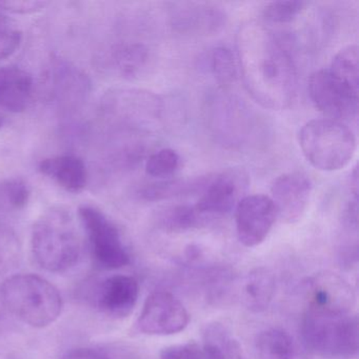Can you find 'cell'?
I'll return each mask as SVG.
<instances>
[{
  "label": "cell",
  "mask_w": 359,
  "mask_h": 359,
  "mask_svg": "<svg viewBox=\"0 0 359 359\" xmlns=\"http://www.w3.org/2000/svg\"><path fill=\"white\" fill-rule=\"evenodd\" d=\"M276 290L274 274L269 269H254L243 278L241 299L243 306L253 313L266 311L272 302Z\"/></svg>",
  "instance_id": "17"
},
{
  "label": "cell",
  "mask_w": 359,
  "mask_h": 359,
  "mask_svg": "<svg viewBox=\"0 0 359 359\" xmlns=\"http://www.w3.org/2000/svg\"><path fill=\"white\" fill-rule=\"evenodd\" d=\"M226 24V13L210 4H178L171 16L174 30L188 36L215 35Z\"/></svg>",
  "instance_id": "13"
},
{
  "label": "cell",
  "mask_w": 359,
  "mask_h": 359,
  "mask_svg": "<svg viewBox=\"0 0 359 359\" xmlns=\"http://www.w3.org/2000/svg\"><path fill=\"white\" fill-rule=\"evenodd\" d=\"M210 70L222 87H229L238 76V64L234 54L226 47L214 48L210 53Z\"/></svg>",
  "instance_id": "23"
},
{
  "label": "cell",
  "mask_w": 359,
  "mask_h": 359,
  "mask_svg": "<svg viewBox=\"0 0 359 359\" xmlns=\"http://www.w3.org/2000/svg\"><path fill=\"white\" fill-rule=\"evenodd\" d=\"M277 218L276 208L270 196L254 194L243 197L235 207L239 243L247 248L257 247L268 237Z\"/></svg>",
  "instance_id": "10"
},
{
  "label": "cell",
  "mask_w": 359,
  "mask_h": 359,
  "mask_svg": "<svg viewBox=\"0 0 359 359\" xmlns=\"http://www.w3.org/2000/svg\"><path fill=\"white\" fill-rule=\"evenodd\" d=\"M306 300L310 312L327 315L352 314L356 302L352 285L331 271L316 273L306 279Z\"/></svg>",
  "instance_id": "8"
},
{
  "label": "cell",
  "mask_w": 359,
  "mask_h": 359,
  "mask_svg": "<svg viewBox=\"0 0 359 359\" xmlns=\"http://www.w3.org/2000/svg\"><path fill=\"white\" fill-rule=\"evenodd\" d=\"M1 192L14 209H24L30 199V189L28 184L24 180L18 178L7 180L1 186Z\"/></svg>",
  "instance_id": "28"
},
{
  "label": "cell",
  "mask_w": 359,
  "mask_h": 359,
  "mask_svg": "<svg viewBox=\"0 0 359 359\" xmlns=\"http://www.w3.org/2000/svg\"><path fill=\"white\" fill-rule=\"evenodd\" d=\"M210 176L189 178V180H170L148 184L138 191L140 198L147 201H159L173 197L190 195L191 193L201 192Z\"/></svg>",
  "instance_id": "20"
},
{
  "label": "cell",
  "mask_w": 359,
  "mask_h": 359,
  "mask_svg": "<svg viewBox=\"0 0 359 359\" xmlns=\"http://www.w3.org/2000/svg\"><path fill=\"white\" fill-rule=\"evenodd\" d=\"M49 3L46 1H30V0H16V1H0V10L14 14H32L45 9Z\"/></svg>",
  "instance_id": "30"
},
{
  "label": "cell",
  "mask_w": 359,
  "mask_h": 359,
  "mask_svg": "<svg viewBox=\"0 0 359 359\" xmlns=\"http://www.w3.org/2000/svg\"><path fill=\"white\" fill-rule=\"evenodd\" d=\"M0 321H1V309H0Z\"/></svg>",
  "instance_id": "34"
},
{
  "label": "cell",
  "mask_w": 359,
  "mask_h": 359,
  "mask_svg": "<svg viewBox=\"0 0 359 359\" xmlns=\"http://www.w3.org/2000/svg\"><path fill=\"white\" fill-rule=\"evenodd\" d=\"M356 315H327L306 311L302 320L304 348L323 359H352L358 353Z\"/></svg>",
  "instance_id": "5"
},
{
  "label": "cell",
  "mask_w": 359,
  "mask_h": 359,
  "mask_svg": "<svg viewBox=\"0 0 359 359\" xmlns=\"http://www.w3.org/2000/svg\"><path fill=\"white\" fill-rule=\"evenodd\" d=\"M201 215L197 213L194 205H177L168 209L161 214V226L170 233H182L198 228L205 224Z\"/></svg>",
  "instance_id": "22"
},
{
  "label": "cell",
  "mask_w": 359,
  "mask_h": 359,
  "mask_svg": "<svg viewBox=\"0 0 359 359\" xmlns=\"http://www.w3.org/2000/svg\"><path fill=\"white\" fill-rule=\"evenodd\" d=\"M33 79L18 67H0V110L5 113H22L32 98Z\"/></svg>",
  "instance_id": "15"
},
{
  "label": "cell",
  "mask_w": 359,
  "mask_h": 359,
  "mask_svg": "<svg viewBox=\"0 0 359 359\" xmlns=\"http://www.w3.org/2000/svg\"><path fill=\"white\" fill-rule=\"evenodd\" d=\"M31 247L35 262L48 272H66L81 257V239L66 212L51 211L39 218L33 228Z\"/></svg>",
  "instance_id": "4"
},
{
  "label": "cell",
  "mask_w": 359,
  "mask_h": 359,
  "mask_svg": "<svg viewBox=\"0 0 359 359\" xmlns=\"http://www.w3.org/2000/svg\"><path fill=\"white\" fill-rule=\"evenodd\" d=\"M189 323L190 315L177 297L170 292L155 291L144 302L136 330L146 335H174L184 331Z\"/></svg>",
  "instance_id": "9"
},
{
  "label": "cell",
  "mask_w": 359,
  "mask_h": 359,
  "mask_svg": "<svg viewBox=\"0 0 359 359\" xmlns=\"http://www.w3.org/2000/svg\"><path fill=\"white\" fill-rule=\"evenodd\" d=\"M6 121H7V116L4 111L0 110V130L3 129L6 125Z\"/></svg>",
  "instance_id": "33"
},
{
  "label": "cell",
  "mask_w": 359,
  "mask_h": 359,
  "mask_svg": "<svg viewBox=\"0 0 359 359\" xmlns=\"http://www.w3.org/2000/svg\"><path fill=\"white\" fill-rule=\"evenodd\" d=\"M62 359H110L104 353L94 348H77L68 353Z\"/></svg>",
  "instance_id": "32"
},
{
  "label": "cell",
  "mask_w": 359,
  "mask_h": 359,
  "mask_svg": "<svg viewBox=\"0 0 359 359\" xmlns=\"http://www.w3.org/2000/svg\"><path fill=\"white\" fill-rule=\"evenodd\" d=\"M238 69L248 93L264 108L283 110L293 102L297 69L278 36L264 25L249 22L237 39Z\"/></svg>",
  "instance_id": "1"
},
{
  "label": "cell",
  "mask_w": 359,
  "mask_h": 359,
  "mask_svg": "<svg viewBox=\"0 0 359 359\" xmlns=\"http://www.w3.org/2000/svg\"><path fill=\"white\" fill-rule=\"evenodd\" d=\"M115 64L125 77L136 79L144 75L152 62L148 48L140 43L123 46L115 52Z\"/></svg>",
  "instance_id": "21"
},
{
  "label": "cell",
  "mask_w": 359,
  "mask_h": 359,
  "mask_svg": "<svg viewBox=\"0 0 359 359\" xmlns=\"http://www.w3.org/2000/svg\"><path fill=\"white\" fill-rule=\"evenodd\" d=\"M140 285L134 277L113 275L102 281L95 293V304L102 314L125 318L135 308Z\"/></svg>",
  "instance_id": "14"
},
{
  "label": "cell",
  "mask_w": 359,
  "mask_h": 359,
  "mask_svg": "<svg viewBox=\"0 0 359 359\" xmlns=\"http://www.w3.org/2000/svg\"><path fill=\"white\" fill-rule=\"evenodd\" d=\"M3 306L33 327H46L62 314V298L55 285L34 274L9 277L0 287Z\"/></svg>",
  "instance_id": "2"
},
{
  "label": "cell",
  "mask_w": 359,
  "mask_h": 359,
  "mask_svg": "<svg viewBox=\"0 0 359 359\" xmlns=\"http://www.w3.org/2000/svg\"><path fill=\"white\" fill-rule=\"evenodd\" d=\"M79 213L96 264L107 270H116L128 266L130 264L129 252L118 229L110 218L92 205H81Z\"/></svg>",
  "instance_id": "6"
},
{
  "label": "cell",
  "mask_w": 359,
  "mask_h": 359,
  "mask_svg": "<svg viewBox=\"0 0 359 359\" xmlns=\"http://www.w3.org/2000/svg\"><path fill=\"white\" fill-rule=\"evenodd\" d=\"M159 359H209L203 346H198L194 342L176 344L163 348Z\"/></svg>",
  "instance_id": "29"
},
{
  "label": "cell",
  "mask_w": 359,
  "mask_h": 359,
  "mask_svg": "<svg viewBox=\"0 0 359 359\" xmlns=\"http://www.w3.org/2000/svg\"><path fill=\"white\" fill-rule=\"evenodd\" d=\"M15 249L11 238L0 234V269L7 266L11 262L15 254Z\"/></svg>",
  "instance_id": "31"
},
{
  "label": "cell",
  "mask_w": 359,
  "mask_h": 359,
  "mask_svg": "<svg viewBox=\"0 0 359 359\" xmlns=\"http://www.w3.org/2000/svg\"><path fill=\"white\" fill-rule=\"evenodd\" d=\"M312 191L310 178L300 172H290L275 178L271 184V199L278 218L285 224L299 222L308 209Z\"/></svg>",
  "instance_id": "12"
},
{
  "label": "cell",
  "mask_w": 359,
  "mask_h": 359,
  "mask_svg": "<svg viewBox=\"0 0 359 359\" xmlns=\"http://www.w3.org/2000/svg\"><path fill=\"white\" fill-rule=\"evenodd\" d=\"M306 6L308 3L298 0L272 1L264 7V18L272 24H289L306 9Z\"/></svg>",
  "instance_id": "26"
},
{
  "label": "cell",
  "mask_w": 359,
  "mask_h": 359,
  "mask_svg": "<svg viewBox=\"0 0 359 359\" xmlns=\"http://www.w3.org/2000/svg\"><path fill=\"white\" fill-rule=\"evenodd\" d=\"M22 31L5 14L0 13V62L16 53L22 43Z\"/></svg>",
  "instance_id": "27"
},
{
  "label": "cell",
  "mask_w": 359,
  "mask_h": 359,
  "mask_svg": "<svg viewBox=\"0 0 359 359\" xmlns=\"http://www.w3.org/2000/svg\"><path fill=\"white\" fill-rule=\"evenodd\" d=\"M39 170L67 192L76 194L83 192L87 187V167L75 155L48 157L39 163Z\"/></svg>",
  "instance_id": "16"
},
{
  "label": "cell",
  "mask_w": 359,
  "mask_h": 359,
  "mask_svg": "<svg viewBox=\"0 0 359 359\" xmlns=\"http://www.w3.org/2000/svg\"><path fill=\"white\" fill-rule=\"evenodd\" d=\"M255 346L259 359H309L297 340L280 327L260 332Z\"/></svg>",
  "instance_id": "18"
},
{
  "label": "cell",
  "mask_w": 359,
  "mask_h": 359,
  "mask_svg": "<svg viewBox=\"0 0 359 359\" xmlns=\"http://www.w3.org/2000/svg\"><path fill=\"white\" fill-rule=\"evenodd\" d=\"M180 156L173 149H161L153 153L146 161V173L151 177L165 178L177 171Z\"/></svg>",
  "instance_id": "25"
},
{
  "label": "cell",
  "mask_w": 359,
  "mask_h": 359,
  "mask_svg": "<svg viewBox=\"0 0 359 359\" xmlns=\"http://www.w3.org/2000/svg\"><path fill=\"white\" fill-rule=\"evenodd\" d=\"M203 348L209 359H247L241 344L222 323H210L205 327Z\"/></svg>",
  "instance_id": "19"
},
{
  "label": "cell",
  "mask_w": 359,
  "mask_h": 359,
  "mask_svg": "<svg viewBox=\"0 0 359 359\" xmlns=\"http://www.w3.org/2000/svg\"><path fill=\"white\" fill-rule=\"evenodd\" d=\"M315 108L333 121H353L358 114V89L348 85L330 69L315 71L308 83Z\"/></svg>",
  "instance_id": "7"
},
{
  "label": "cell",
  "mask_w": 359,
  "mask_h": 359,
  "mask_svg": "<svg viewBox=\"0 0 359 359\" xmlns=\"http://www.w3.org/2000/svg\"><path fill=\"white\" fill-rule=\"evenodd\" d=\"M298 142L308 163L323 172L346 168L357 149L352 129L341 121L329 118L308 121L298 134Z\"/></svg>",
  "instance_id": "3"
},
{
  "label": "cell",
  "mask_w": 359,
  "mask_h": 359,
  "mask_svg": "<svg viewBox=\"0 0 359 359\" xmlns=\"http://www.w3.org/2000/svg\"><path fill=\"white\" fill-rule=\"evenodd\" d=\"M358 48L350 45L336 54L330 70L355 89H358Z\"/></svg>",
  "instance_id": "24"
},
{
  "label": "cell",
  "mask_w": 359,
  "mask_h": 359,
  "mask_svg": "<svg viewBox=\"0 0 359 359\" xmlns=\"http://www.w3.org/2000/svg\"><path fill=\"white\" fill-rule=\"evenodd\" d=\"M245 184V176L237 171L210 176L194 205L195 210L205 222L230 213L241 201Z\"/></svg>",
  "instance_id": "11"
}]
</instances>
